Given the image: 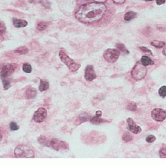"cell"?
<instances>
[{
    "label": "cell",
    "mask_w": 166,
    "mask_h": 165,
    "mask_svg": "<svg viewBox=\"0 0 166 165\" xmlns=\"http://www.w3.org/2000/svg\"><path fill=\"white\" fill-rule=\"evenodd\" d=\"M106 6L103 3H98V2H90V3L83 4L80 6V8L75 13L76 17L80 22L90 24L99 21L105 14Z\"/></svg>",
    "instance_id": "cell-1"
},
{
    "label": "cell",
    "mask_w": 166,
    "mask_h": 165,
    "mask_svg": "<svg viewBox=\"0 0 166 165\" xmlns=\"http://www.w3.org/2000/svg\"><path fill=\"white\" fill-rule=\"evenodd\" d=\"M38 142L41 145H44V146L50 147L54 150H61V149H67L68 145L66 142L64 141H61L59 139H56V138H53V139H48L45 136H40L38 138Z\"/></svg>",
    "instance_id": "cell-2"
},
{
    "label": "cell",
    "mask_w": 166,
    "mask_h": 165,
    "mask_svg": "<svg viewBox=\"0 0 166 165\" xmlns=\"http://www.w3.org/2000/svg\"><path fill=\"white\" fill-rule=\"evenodd\" d=\"M14 155L17 158H33L35 156V152L27 145H18L14 150Z\"/></svg>",
    "instance_id": "cell-3"
},
{
    "label": "cell",
    "mask_w": 166,
    "mask_h": 165,
    "mask_svg": "<svg viewBox=\"0 0 166 165\" xmlns=\"http://www.w3.org/2000/svg\"><path fill=\"white\" fill-rule=\"evenodd\" d=\"M59 57H60L61 61H62L63 63L69 68V70L72 71V72H75V71H77L78 69L80 68V64L75 62L74 60H72L67 55V53L64 51V49H60V51H59Z\"/></svg>",
    "instance_id": "cell-4"
},
{
    "label": "cell",
    "mask_w": 166,
    "mask_h": 165,
    "mask_svg": "<svg viewBox=\"0 0 166 165\" xmlns=\"http://www.w3.org/2000/svg\"><path fill=\"white\" fill-rule=\"evenodd\" d=\"M147 74V68L146 66H144L141 62H137L135 64V66L133 67L131 71V75L135 80H141L143 79Z\"/></svg>",
    "instance_id": "cell-5"
},
{
    "label": "cell",
    "mask_w": 166,
    "mask_h": 165,
    "mask_svg": "<svg viewBox=\"0 0 166 165\" xmlns=\"http://www.w3.org/2000/svg\"><path fill=\"white\" fill-rule=\"evenodd\" d=\"M119 56H120V52L117 49H107L103 53L104 59L107 62H109V63H114L115 61H117Z\"/></svg>",
    "instance_id": "cell-6"
},
{
    "label": "cell",
    "mask_w": 166,
    "mask_h": 165,
    "mask_svg": "<svg viewBox=\"0 0 166 165\" xmlns=\"http://www.w3.org/2000/svg\"><path fill=\"white\" fill-rule=\"evenodd\" d=\"M16 67H17V64L12 63V64H4L1 67L0 70V76H1L2 79H5L8 76H10L14 71H15Z\"/></svg>",
    "instance_id": "cell-7"
},
{
    "label": "cell",
    "mask_w": 166,
    "mask_h": 165,
    "mask_svg": "<svg viewBox=\"0 0 166 165\" xmlns=\"http://www.w3.org/2000/svg\"><path fill=\"white\" fill-rule=\"evenodd\" d=\"M46 117H47V110L43 108V107H40V108H38L35 111L32 120L36 123H41L46 119Z\"/></svg>",
    "instance_id": "cell-8"
},
{
    "label": "cell",
    "mask_w": 166,
    "mask_h": 165,
    "mask_svg": "<svg viewBox=\"0 0 166 165\" xmlns=\"http://www.w3.org/2000/svg\"><path fill=\"white\" fill-rule=\"evenodd\" d=\"M151 117L153 120L157 121V122H162L166 118V111L161 108H155L151 112Z\"/></svg>",
    "instance_id": "cell-9"
},
{
    "label": "cell",
    "mask_w": 166,
    "mask_h": 165,
    "mask_svg": "<svg viewBox=\"0 0 166 165\" xmlns=\"http://www.w3.org/2000/svg\"><path fill=\"white\" fill-rule=\"evenodd\" d=\"M84 78L87 81H92L96 78V73L94 71V67L92 65H88L85 68V73H84Z\"/></svg>",
    "instance_id": "cell-10"
},
{
    "label": "cell",
    "mask_w": 166,
    "mask_h": 165,
    "mask_svg": "<svg viewBox=\"0 0 166 165\" xmlns=\"http://www.w3.org/2000/svg\"><path fill=\"white\" fill-rule=\"evenodd\" d=\"M127 124H128V129L131 131L134 134H138L141 132V127L138 125H136L134 122V120L132 118H128L127 119Z\"/></svg>",
    "instance_id": "cell-11"
},
{
    "label": "cell",
    "mask_w": 166,
    "mask_h": 165,
    "mask_svg": "<svg viewBox=\"0 0 166 165\" xmlns=\"http://www.w3.org/2000/svg\"><path fill=\"white\" fill-rule=\"evenodd\" d=\"M12 23H13L14 27H16V28L26 27L27 24H28V22L26 20H22V19H17V18H13L12 19Z\"/></svg>",
    "instance_id": "cell-12"
},
{
    "label": "cell",
    "mask_w": 166,
    "mask_h": 165,
    "mask_svg": "<svg viewBox=\"0 0 166 165\" xmlns=\"http://www.w3.org/2000/svg\"><path fill=\"white\" fill-rule=\"evenodd\" d=\"M36 94H37L36 90L32 87H28L27 90L25 91V96L27 99H32V98H34L35 96H36Z\"/></svg>",
    "instance_id": "cell-13"
},
{
    "label": "cell",
    "mask_w": 166,
    "mask_h": 165,
    "mask_svg": "<svg viewBox=\"0 0 166 165\" xmlns=\"http://www.w3.org/2000/svg\"><path fill=\"white\" fill-rule=\"evenodd\" d=\"M49 88V82L47 80H40V84H39V91L43 92L46 91Z\"/></svg>",
    "instance_id": "cell-14"
},
{
    "label": "cell",
    "mask_w": 166,
    "mask_h": 165,
    "mask_svg": "<svg viewBox=\"0 0 166 165\" xmlns=\"http://www.w3.org/2000/svg\"><path fill=\"white\" fill-rule=\"evenodd\" d=\"M140 62H141L142 64H143L144 66H147V65H153V64H154L153 60H152V59L149 58L148 56H142V58H141Z\"/></svg>",
    "instance_id": "cell-15"
},
{
    "label": "cell",
    "mask_w": 166,
    "mask_h": 165,
    "mask_svg": "<svg viewBox=\"0 0 166 165\" xmlns=\"http://www.w3.org/2000/svg\"><path fill=\"white\" fill-rule=\"evenodd\" d=\"M91 115H90V114H88V113H83V114H81V115H80L79 117H78V122H77V124H79V123H81V122H85V121H87V120H90V118H91Z\"/></svg>",
    "instance_id": "cell-16"
},
{
    "label": "cell",
    "mask_w": 166,
    "mask_h": 165,
    "mask_svg": "<svg viewBox=\"0 0 166 165\" xmlns=\"http://www.w3.org/2000/svg\"><path fill=\"white\" fill-rule=\"evenodd\" d=\"M89 121L91 123H93V124H100V123L104 122V120H103L102 118H101V116H97V115L92 116L91 118H90Z\"/></svg>",
    "instance_id": "cell-17"
},
{
    "label": "cell",
    "mask_w": 166,
    "mask_h": 165,
    "mask_svg": "<svg viewBox=\"0 0 166 165\" xmlns=\"http://www.w3.org/2000/svg\"><path fill=\"white\" fill-rule=\"evenodd\" d=\"M135 17H136V13L133 12V11H129V12H127L124 15V20L130 21V20H132V19H134Z\"/></svg>",
    "instance_id": "cell-18"
},
{
    "label": "cell",
    "mask_w": 166,
    "mask_h": 165,
    "mask_svg": "<svg viewBox=\"0 0 166 165\" xmlns=\"http://www.w3.org/2000/svg\"><path fill=\"white\" fill-rule=\"evenodd\" d=\"M151 45H152V46H155L156 48H162V47H164L165 43L163 41H159V40H155V41L151 42Z\"/></svg>",
    "instance_id": "cell-19"
},
{
    "label": "cell",
    "mask_w": 166,
    "mask_h": 165,
    "mask_svg": "<svg viewBox=\"0 0 166 165\" xmlns=\"http://www.w3.org/2000/svg\"><path fill=\"white\" fill-rule=\"evenodd\" d=\"M47 22H43V21H40V22H38V24H37V29H38L39 31H43L47 28Z\"/></svg>",
    "instance_id": "cell-20"
},
{
    "label": "cell",
    "mask_w": 166,
    "mask_h": 165,
    "mask_svg": "<svg viewBox=\"0 0 166 165\" xmlns=\"http://www.w3.org/2000/svg\"><path fill=\"white\" fill-rule=\"evenodd\" d=\"M22 69H23V71L26 72V73H31V71H32V67H31V65H30L29 63H24V64H23Z\"/></svg>",
    "instance_id": "cell-21"
},
{
    "label": "cell",
    "mask_w": 166,
    "mask_h": 165,
    "mask_svg": "<svg viewBox=\"0 0 166 165\" xmlns=\"http://www.w3.org/2000/svg\"><path fill=\"white\" fill-rule=\"evenodd\" d=\"M2 83H3V88H4V90H7L9 87H10V85H11L10 80H8L7 78H5V79H2Z\"/></svg>",
    "instance_id": "cell-22"
},
{
    "label": "cell",
    "mask_w": 166,
    "mask_h": 165,
    "mask_svg": "<svg viewBox=\"0 0 166 165\" xmlns=\"http://www.w3.org/2000/svg\"><path fill=\"white\" fill-rule=\"evenodd\" d=\"M15 52L16 53H19V54H26L28 52V49H27V47L22 46V47H19L18 49H16Z\"/></svg>",
    "instance_id": "cell-23"
},
{
    "label": "cell",
    "mask_w": 166,
    "mask_h": 165,
    "mask_svg": "<svg viewBox=\"0 0 166 165\" xmlns=\"http://www.w3.org/2000/svg\"><path fill=\"white\" fill-rule=\"evenodd\" d=\"M158 93H159V95L162 98L166 97V86H161V87L159 88V91H158Z\"/></svg>",
    "instance_id": "cell-24"
},
{
    "label": "cell",
    "mask_w": 166,
    "mask_h": 165,
    "mask_svg": "<svg viewBox=\"0 0 166 165\" xmlns=\"http://www.w3.org/2000/svg\"><path fill=\"white\" fill-rule=\"evenodd\" d=\"M159 156L161 158H166V146H162L159 150Z\"/></svg>",
    "instance_id": "cell-25"
},
{
    "label": "cell",
    "mask_w": 166,
    "mask_h": 165,
    "mask_svg": "<svg viewBox=\"0 0 166 165\" xmlns=\"http://www.w3.org/2000/svg\"><path fill=\"white\" fill-rule=\"evenodd\" d=\"M116 47H117V48H119L120 51L124 52L125 54H128V53H129V51H128V50L125 48V46H124L123 44H121V43H118V44L116 45Z\"/></svg>",
    "instance_id": "cell-26"
},
{
    "label": "cell",
    "mask_w": 166,
    "mask_h": 165,
    "mask_svg": "<svg viewBox=\"0 0 166 165\" xmlns=\"http://www.w3.org/2000/svg\"><path fill=\"white\" fill-rule=\"evenodd\" d=\"M122 139L124 142H129V141L132 140V136L129 134V133H124L122 136Z\"/></svg>",
    "instance_id": "cell-27"
},
{
    "label": "cell",
    "mask_w": 166,
    "mask_h": 165,
    "mask_svg": "<svg viewBox=\"0 0 166 165\" xmlns=\"http://www.w3.org/2000/svg\"><path fill=\"white\" fill-rule=\"evenodd\" d=\"M127 109L130 110V111H136V110H137V105L135 103H133V102H132V103H129L127 105Z\"/></svg>",
    "instance_id": "cell-28"
},
{
    "label": "cell",
    "mask_w": 166,
    "mask_h": 165,
    "mask_svg": "<svg viewBox=\"0 0 166 165\" xmlns=\"http://www.w3.org/2000/svg\"><path fill=\"white\" fill-rule=\"evenodd\" d=\"M6 32V26L4 24V22H0V36L3 35Z\"/></svg>",
    "instance_id": "cell-29"
},
{
    "label": "cell",
    "mask_w": 166,
    "mask_h": 165,
    "mask_svg": "<svg viewBox=\"0 0 166 165\" xmlns=\"http://www.w3.org/2000/svg\"><path fill=\"white\" fill-rule=\"evenodd\" d=\"M9 127H10V129L12 131H16V130H18V129H19L18 124L15 123V122H10V124H9Z\"/></svg>",
    "instance_id": "cell-30"
},
{
    "label": "cell",
    "mask_w": 166,
    "mask_h": 165,
    "mask_svg": "<svg viewBox=\"0 0 166 165\" xmlns=\"http://www.w3.org/2000/svg\"><path fill=\"white\" fill-rule=\"evenodd\" d=\"M146 141L148 143H152L155 141V136H153V135H149V136H147V138H146Z\"/></svg>",
    "instance_id": "cell-31"
},
{
    "label": "cell",
    "mask_w": 166,
    "mask_h": 165,
    "mask_svg": "<svg viewBox=\"0 0 166 165\" xmlns=\"http://www.w3.org/2000/svg\"><path fill=\"white\" fill-rule=\"evenodd\" d=\"M140 49L142 50V51H144V52H147V53H149V54H152V52L150 51L149 49H147L146 47H143V46H141L140 47Z\"/></svg>",
    "instance_id": "cell-32"
},
{
    "label": "cell",
    "mask_w": 166,
    "mask_h": 165,
    "mask_svg": "<svg viewBox=\"0 0 166 165\" xmlns=\"http://www.w3.org/2000/svg\"><path fill=\"white\" fill-rule=\"evenodd\" d=\"M156 3H157V5H161V4L165 3V0H156Z\"/></svg>",
    "instance_id": "cell-33"
},
{
    "label": "cell",
    "mask_w": 166,
    "mask_h": 165,
    "mask_svg": "<svg viewBox=\"0 0 166 165\" xmlns=\"http://www.w3.org/2000/svg\"><path fill=\"white\" fill-rule=\"evenodd\" d=\"M113 1H114L116 4H122V3H124L125 0H113Z\"/></svg>",
    "instance_id": "cell-34"
},
{
    "label": "cell",
    "mask_w": 166,
    "mask_h": 165,
    "mask_svg": "<svg viewBox=\"0 0 166 165\" xmlns=\"http://www.w3.org/2000/svg\"><path fill=\"white\" fill-rule=\"evenodd\" d=\"M92 1H94V2H98V3H104V2L107 1V0H92Z\"/></svg>",
    "instance_id": "cell-35"
},
{
    "label": "cell",
    "mask_w": 166,
    "mask_h": 165,
    "mask_svg": "<svg viewBox=\"0 0 166 165\" xmlns=\"http://www.w3.org/2000/svg\"><path fill=\"white\" fill-rule=\"evenodd\" d=\"M95 115H97V116H101V115H102V112H101L100 110H99V111H97V112H96Z\"/></svg>",
    "instance_id": "cell-36"
},
{
    "label": "cell",
    "mask_w": 166,
    "mask_h": 165,
    "mask_svg": "<svg viewBox=\"0 0 166 165\" xmlns=\"http://www.w3.org/2000/svg\"><path fill=\"white\" fill-rule=\"evenodd\" d=\"M2 137H3V136H2V133H1V131H0V141L2 140Z\"/></svg>",
    "instance_id": "cell-37"
},
{
    "label": "cell",
    "mask_w": 166,
    "mask_h": 165,
    "mask_svg": "<svg viewBox=\"0 0 166 165\" xmlns=\"http://www.w3.org/2000/svg\"><path fill=\"white\" fill-rule=\"evenodd\" d=\"M163 54H164L165 56H166V48H164V49H163Z\"/></svg>",
    "instance_id": "cell-38"
},
{
    "label": "cell",
    "mask_w": 166,
    "mask_h": 165,
    "mask_svg": "<svg viewBox=\"0 0 166 165\" xmlns=\"http://www.w3.org/2000/svg\"><path fill=\"white\" fill-rule=\"evenodd\" d=\"M145 1H152V0H145Z\"/></svg>",
    "instance_id": "cell-39"
}]
</instances>
